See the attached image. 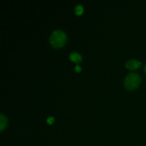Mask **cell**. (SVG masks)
Listing matches in <instances>:
<instances>
[{
  "mask_svg": "<svg viewBox=\"0 0 146 146\" xmlns=\"http://www.w3.org/2000/svg\"><path fill=\"white\" fill-rule=\"evenodd\" d=\"M69 58L71 61L76 63H79L81 61V59H82L81 56L76 52H73L71 54H70Z\"/></svg>",
  "mask_w": 146,
  "mask_h": 146,
  "instance_id": "cell-4",
  "label": "cell"
},
{
  "mask_svg": "<svg viewBox=\"0 0 146 146\" xmlns=\"http://www.w3.org/2000/svg\"><path fill=\"white\" fill-rule=\"evenodd\" d=\"M74 11H75L76 14H78V15H79V14H82L83 11H84V7H83L81 5H77L76 7H75V9H74Z\"/></svg>",
  "mask_w": 146,
  "mask_h": 146,
  "instance_id": "cell-6",
  "label": "cell"
},
{
  "mask_svg": "<svg viewBox=\"0 0 146 146\" xmlns=\"http://www.w3.org/2000/svg\"><path fill=\"white\" fill-rule=\"evenodd\" d=\"M141 81L139 75L135 73H131L125 78L124 85L128 90H133L138 86Z\"/></svg>",
  "mask_w": 146,
  "mask_h": 146,
  "instance_id": "cell-2",
  "label": "cell"
},
{
  "mask_svg": "<svg viewBox=\"0 0 146 146\" xmlns=\"http://www.w3.org/2000/svg\"><path fill=\"white\" fill-rule=\"evenodd\" d=\"M7 126V118L3 113L0 115V131H2Z\"/></svg>",
  "mask_w": 146,
  "mask_h": 146,
  "instance_id": "cell-5",
  "label": "cell"
},
{
  "mask_svg": "<svg viewBox=\"0 0 146 146\" xmlns=\"http://www.w3.org/2000/svg\"><path fill=\"white\" fill-rule=\"evenodd\" d=\"M66 35L62 30H54L50 36V43L55 48H60L65 44Z\"/></svg>",
  "mask_w": 146,
  "mask_h": 146,
  "instance_id": "cell-1",
  "label": "cell"
},
{
  "mask_svg": "<svg viewBox=\"0 0 146 146\" xmlns=\"http://www.w3.org/2000/svg\"><path fill=\"white\" fill-rule=\"evenodd\" d=\"M144 70H145V73H146V64L145 65V66H144Z\"/></svg>",
  "mask_w": 146,
  "mask_h": 146,
  "instance_id": "cell-9",
  "label": "cell"
},
{
  "mask_svg": "<svg viewBox=\"0 0 146 146\" xmlns=\"http://www.w3.org/2000/svg\"><path fill=\"white\" fill-rule=\"evenodd\" d=\"M54 117H51V116L48 117V118H47V120H46L47 123H48V124H51L53 122H54Z\"/></svg>",
  "mask_w": 146,
  "mask_h": 146,
  "instance_id": "cell-7",
  "label": "cell"
},
{
  "mask_svg": "<svg viewBox=\"0 0 146 146\" xmlns=\"http://www.w3.org/2000/svg\"><path fill=\"white\" fill-rule=\"evenodd\" d=\"M81 66H78V65L76 66L75 70L77 71V72H79V71H81Z\"/></svg>",
  "mask_w": 146,
  "mask_h": 146,
  "instance_id": "cell-8",
  "label": "cell"
},
{
  "mask_svg": "<svg viewBox=\"0 0 146 146\" xmlns=\"http://www.w3.org/2000/svg\"><path fill=\"white\" fill-rule=\"evenodd\" d=\"M141 65V62L137 59H131L128 61L125 64V66L127 68L131 70L136 69V68H139Z\"/></svg>",
  "mask_w": 146,
  "mask_h": 146,
  "instance_id": "cell-3",
  "label": "cell"
}]
</instances>
